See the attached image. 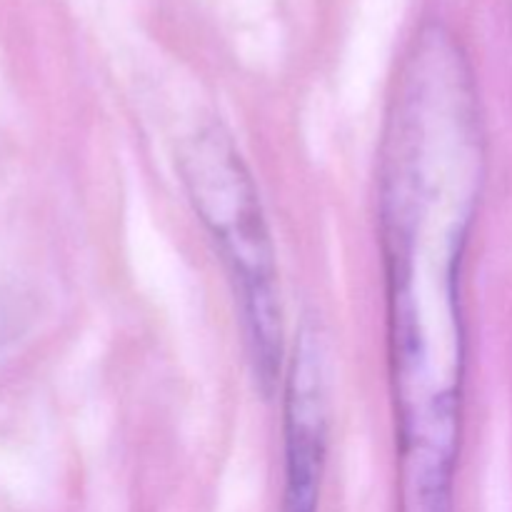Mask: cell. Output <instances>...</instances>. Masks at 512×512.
<instances>
[{
	"label": "cell",
	"mask_w": 512,
	"mask_h": 512,
	"mask_svg": "<svg viewBox=\"0 0 512 512\" xmlns=\"http://www.w3.org/2000/svg\"><path fill=\"white\" fill-rule=\"evenodd\" d=\"M480 158L468 55L430 20L400 63L378 160L398 510H455L468 358L460 283Z\"/></svg>",
	"instance_id": "6da1fadb"
},
{
	"label": "cell",
	"mask_w": 512,
	"mask_h": 512,
	"mask_svg": "<svg viewBox=\"0 0 512 512\" xmlns=\"http://www.w3.org/2000/svg\"><path fill=\"white\" fill-rule=\"evenodd\" d=\"M328 350L313 315L300 320L283 375V500L280 512H318L330 443Z\"/></svg>",
	"instance_id": "3957f363"
},
{
	"label": "cell",
	"mask_w": 512,
	"mask_h": 512,
	"mask_svg": "<svg viewBox=\"0 0 512 512\" xmlns=\"http://www.w3.org/2000/svg\"><path fill=\"white\" fill-rule=\"evenodd\" d=\"M178 173L233 285L255 390L270 400L283 380V303L278 253L258 185L220 120L198 125L185 138Z\"/></svg>",
	"instance_id": "7a4b0ae2"
}]
</instances>
